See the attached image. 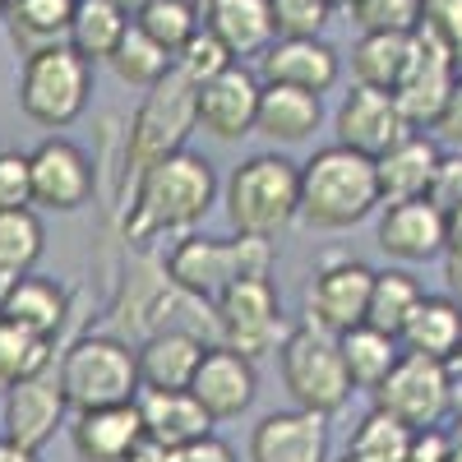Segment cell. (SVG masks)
<instances>
[{
	"label": "cell",
	"mask_w": 462,
	"mask_h": 462,
	"mask_svg": "<svg viewBox=\"0 0 462 462\" xmlns=\"http://www.w3.org/2000/svg\"><path fill=\"white\" fill-rule=\"evenodd\" d=\"M217 204V171L204 152L180 148L171 158L152 162L121 208V241L125 245H152L162 236H189L208 208Z\"/></svg>",
	"instance_id": "1"
},
{
	"label": "cell",
	"mask_w": 462,
	"mask_h": 462,
	"mask_svg": "<svg viewBox=\"0 0 462 462\" xmlns=\"http://www.w3.org/2000/svg\"><path fill=\"white\" fill-rule=\"evenodd\" d=\"M379 176L374 158L356 148H315L300 162V222L315 231H346L379 208Z\"/></svg>",
	"instance_id": "2"
},
{
	"label": "cell",
	"mask_w": 462,
	"mask_h": 462,
	"mask_svg": "<svg viewBox=\"0 0 462 462\" xmlns=\"http://www.w3.org/2000/svg\"><path fill=\"white\" fill-rule=\"evenodd\" d=\"M222 204L236 236L278 241L300 217V162L282 158V152H250L226 176Z\"/></svg>",
	"instance_id": "3"
},
{
	"label": "cell",
	"mask_w": 462,
	"mask_h": 462,
	"mask_svg": "<svg viewBox=\"0 0 462 462\" xmlns=\"http://www.w3.org/2000/svg\"><path fill=\"white\" fill-rule=\"evenodd\" d=\"M195 102H199V88L185 79V74L171 65V74L162 84H152L139 102V111L130 116L125 125V167H121V208L130 199L134 180L152 167L171 158V152L185 148V139L199 130V116H195Z\"/></svg>",
	"instance_id": "4"
},
{
	"label": "cell",
	"mask_w": 462,
	"mask_h": 462,
	"mask_svg": "<svg viewBox=\"0 0 462 462\" xmlns=\"http://www.w3.org/2000/svg\"><path fill=\"white\" fill-rule=\"evenodd\" d=\"M278 374H282V389L291 393V407L315 416H337L356 393L337 333L319 328L315 319H300L287 328L278 346Z\"/></svg>",
	"instance_id": "5"
},
{
	"label": "cell",
	"mask_w": 462,
	"mask_h": 462,
	"mask_svg": "<svg viewBox=\"0 0 462 462\" xmlns=\"http://www.w3.org/2000/svg\"><path fill=\"white\" fill-rule=\"evenodd\" d=\"M56 379L65 389L69 411H97V407H121L139 398V352L134 342L116 337V333H93V337H74L60 361Z\"/></svg>",
	"instance_id": "6"
},
{
	"label": "cell",
	"mask_w": 462,
	"mask_h": 462,
	"mask_svg": "<svg viewBox=\"0 0 462 462\" xmlns=\"http://www.w3.org/2000/svg\"><path fill=\"white\" fill-rule=\"evenodd\" d=\"M167 278L204 305H213L231 282H241L250 273H273V241H254V236H204L189 231L171 245Z\"/></svg>",
	"instance_id": "7"
},
{
	"label": "cell",
	"mask_w": 462,
	"mask_h": 462,
	"mask_svg": "<svg viewBox=\"0 0 462 462\" xmlns=\"http://www.w3.org/2000/svg\"><path fill=\"white\" fill-rule=\"evenodd\" d=\"M93 65L69 42L42 47L19 65V111L42 130H69L88 111Z\"/></svg>",
	"instance_id": "8"
},
{
	"label": "cell",
	"mask_w": 462,
	"mask_h": 462,
	"mask_svg": "<svg viewBox=\"0 0 462 462\" xmlns=\"http://www.w3.org/2000/svg\"><path fill=\"white\" fill-rule=\"evenodd\" d=\"M287 319H282V296L273 273H250L241 282H231L217 300H213V333L222 346L241 352L250 361L259 356H278V346L287 337Z\"/></svg>",
	"instance_id": "9"
},
{
	"label": "cell",
	"mask_w": 462,
	"mask_h": 462,
	"mask_svg": "<svg viewBox=\"0 0 462 462\" xmlns=\"http://www.w3.org/2000/svg\"><path fill=\"white\" fill-rule=\"evenodd\" d=\"M453 389H457L453 365L402 352L398 365L389 370V379H383L370 398H374L379 411L398 416L402 426L435 430V426H444V416H453Z\"/></svg>",
	"instance_id": "10"
},
{
	"label": "cell",
	"mask_w": 462,
	"mask_h": 462,
	"mask_svg": "<svg viewBox=\"0 0 462 462\" xmlns=\"http://www.w3.org/2000/svg\"><path fill=\"white\" fill-rule=\"evenodd\" d=\"M32 167V208L47 213H79L88 199H97V162L88 148H79L65 134L42 139L28 152Z\"/></svg>",
	"instance_id": "11"
},
{
	"label": "cell",
	"mask_w": 462,
	"mask_h": 462,
	"mask_svg": "<svg viewBox=\"0 0 462 462\" xmlns=\"http://www.w3.org/2000/svg\"><path fill=\"white\" fill-rule=\"evenodd\" d=\"M457 60L448 56V47L439 42V37L430 28H416L411 32V56H407V69H402V79L393 88V102L402 106L407 116V125L411 130H435L439 121V111L457 84Z\"/></svg>",
	"instance_id": "12"
},
{
	"label": "cell",
	"mask_w": 462,
	"mask_h": 462,
	"mask_svg": "<svg viewBox=\"0 0 462 462\" xmlns=\"http://www.w3.org/2000/svg\"><path fill=\"white\" fill-rule=\"evenodd\" d=\"M69 416L74 411L65 402V389H60L56 365H51L42 374L14 383L10 393H0V439H10L28 453H42Z\"/></svg>",
	"instance_id": "13"
},
{
	"label": "cell",
	"mask_w": 462,
	"mask_h": 462,
	"mask_svg": "<svg viewBox=\"0 0 462 462\" xmlns=\"http://www.w3.org/2000/svg\"><path fill=\"white\" fill-rule=\"evenodd\" d=\"M370 287H374V268L352 259V254H333L315 268L310 287H305V319H315L328 333H346L365 324L370 310Z\"/></svg>",
	"instance_id": "14"
},
{
	"label": "cell",
	"mask_w": 462,
	"mask_h": 462,
	"mask_svg": "<svg viewBox=\"0 0 462 462\" xmlns=\"http://www.w3.org/2000/svg\"><path fill=\"white\" fill-rule=\"evenodd\" d=\"M333 143L342 148H356L365 158H383L389 148H398L411 125L402 106L393 102V93L383 88H365V84H352V93H342L337 111H333Z\"/></svg>",
	"instance_id": "15"
},
{
	"label": "cell",
	"mask_w": 462,
	"mask_h": 462,
	"mask_svg": "<svg viewBox=\"0 0 462 462\" xmlns=\"http://www.w3.org/2000/svg\"><path fill=\"white\" fill-rule=\"evenodd\" d=\"M259 93H263V79L245 65H226L217 79H208L199 88V102H195V116H199V130L222 139V143H236L245 134H254V121H259Z\"/></svg>",
	"instance_id": "16"
},
{
	"label": "cell",
	"mask_w": 462,
	"mask_h": 462,
	"mask_svg": "<svg viewBox=\"0 0 462 462\" xmlns=\"http://www.w3.org/2000/svg\"><path fill=\"white\" fill-rule=\"evenodd\" d=\"M189 393H195V402L213 416V426H222V420H236L250 411L254 393H259V370L250 356L231 352V346L213 342L195 379H189Z\"/></svg>",
	"instance_id": "17"
},
{
	"label": "cell",
	"mask_w": 462,
	"mask_h": 462,
	"mask_svg": "<svg viewBox=\"0 0 462 462\" xmlns=\"http://www.w3.org/2000/svg\"><path fill=\"white\" fill-rule=\"evenodd\" d=\"M250 462H333L328 457V416L315 411H268L250 430Z\"/></svg>",
	"instance_id": "18"
},
{
	"label": "cell",
	"mask_w": 462,
	"mask_h": 462,
	"mask_svg": "<svg viewBox=\"0 0 462 462\" xmlns=\"http://www.w3.org/2000/svg\"><path fill=\"white\" fill-rule=\"evenodd\" d=\"M259 79L324 97L342 79V56L324 42V37H278V42L259 56Z\"/></svg>",
	"instance_id": "19"
},
{
	"label": "cell",
	"mask_w": 462,
	"mask_h": 462,
	"mask_svg": "<svg viewBox=\"0 0 462 462\" xmlns=\"http://www.w3.org/2000/svg\"><path fill=\"white\" fill-rule=\"evenodd\" d=\"M379 250L398 259L402 268L407 263H430L444 254L448 245V222L444 213L430 204V199H407V204H383V217H379V231H374Z\"/></svg>",
	"instance_id": "20"
},
{
	"label": "cell",
	"mask_w": 462,
	"mask_h": 462,
	"mask_svg": "<svg viewBox=\"0 0 462 462\" xmlns=\"http://www.w3.org/2000/svg\"><path fill=\"white\" fill-rule=\"evenodd\" d=\"M69 444L79 462H130L143 444V420L134 402L121 407H97V411H74L69 416Z\"/></svg>",
	"instance_id": "21"
},
{
	"label": "cell",
	"mask_w": 462,
	"mask_h": 462,
	"mask_svg": "<svg viewBox=\"0 0 462 462\" xmlns=\"http://www.w3.org/2000/svg\"><path fill=\"white\" fill-rule=\"evenodd\" d=\"M213 346V337L195 333V328H162L143 337L139 352V383L143 389H189L204 352Z\"/></svg>",
	"instance_id": "22"
},
{
	"label": "cell",
	"mask_w": 462,
	"mask_h": 462,
	"mask_svg": "<svg viewBox=\"0 0 462 462\" xmlns=\"http://www.w3.org/2000/svg\"><path fill=\"white\" fill-rule=\"evenodd\" d=\"M444 162V148L430 134H407L398 148H389L383 158H374V176H379V199L383 204H407V199H426L430 180Z\"/></svg>",
	"instance_id": "23"
},
{
	"label": "cell",
	"mask_w": 462,
	"mask_h": 462,
	"mask_svg": "<svg viewBox=\"0 0 462 462\" xmlns=\"http://www.w3.org/2000/svg\"><path fill=\"white\" fill-rule=\"evenodd\" d=\"M134 407L143 420V435L167 448H185V444L213 435V416L195 402L189 389H139Z\"/></svg>",
	"instance_id": "24"
},
{
	"label": "cell",
	"mask_w": 462,
	"mask_h": 462,
	"mask_svg": "<svg viewBox=\"0 0 462 462\" xmlns=\"http://www.w3.org/2000/svg\"><path fill=\"white\" fill-rule=\"evenodd\" d=\"M204 28L217 32V42L236 60L263 56L278 42L273 0H204Z\"/></svg>",
	"instance_id": "25"
},
{
	"label": "cell",
	"mask_w": 462,
	"mask_h": 462,
	"mask_svg": "<svg viewBox=\"0 0 462 462\" xmlns=\"http://www.w3.org/2000/svg\"><path fill=\"white\" fill-rule=\"evenodd\" d=\"M0 319L19 324L32 337L56 342L65 333V319H69V291L42 273H28L0 291Z\"/></svg>",
	"instance_id": "26"
},
{
	"label": "cell",
	"mask_w": 462,
	"mask_h": 462,
	"mask_svg": "<svg viewBox=\"0 0 462 462\" xmlns=\"http://www.w3.org/2000/svg\"><path fill=\"white\" fill-rule=\"evenodd\" d=\"M398 346L411 356H430L453 365L457 346H462V305L444 291V296H426L416 305V315L407 319V328L398 333Z\"/></svg>",
	"instance_id": "27"
},
{
	"label": "cell",
	"mask_w": 462,
	"mask_h": 462,
	"mask_svg": "<svg viewBox=\"0 0 462 462\" xmlns=\"http://www.w3.org/2000/svg\"><path fill=\"white\" fill-rule=\"evenodd\" d=\"M319 121H324V97L282 88V84H263L254 134H263L268 143H305L319 130Z\"/></svg>",
	"instance_id": "28"
},
{
	"label": "cell",
	"mask_w": 462,
	"mask_h": 462,
	"mask_svg": "<svg viewBox=\"0 0 462 462\" xmlns=\"http://www.w3.org/2000/svg\"><path fill=\"white\" fill-rule=\"evenodd\" d=\"M74 5L79 0H10L5 5V28L19 56H32L42 47H60L74 23Z\"/></svg>",
	"instance_id": "29"
},
{
	"label": "cell",
	"mask_w": 462,
	"mask_h": 462,
	"mask_svg": "<svg viewBox=\"0 0 462 462\" xmlns=\"http://www.w3.org/2000/svg\"><path fill=\"white\" fill-rule=\"evenodd\" d=\"M130 23H134V14L121 5V0H79L65 42L79 51L88 65H102V60H111L116 47H121V37L130 32Z\"/></svg>",
	"instance_id": "30"
},
{
	"label": "cell",
	"mask_w": 462,
	"mask_h": 462,
	"mask_svg": "<svg viewBox=\"0 0 462 462\" xmlns=\"http://www.w3.org/2000/svg\"><path fill=\"white\" fill-rule=\"evenodd\" d=\"M342 361H346V374H352V389L356 393H374L383 379H389V370L398 365L402 356V346L393 333H379L370 324H356V328H346L342 337Z\"/></svg>",
	"instance_id": "31"
},
{
	"label": "cell",
	"mask_w": 462,
	"mask_h": 462,
	"mask_svg": "<svg viewBox=\"0 0 462 462\" xmlns=\"http://www.w3.org/2000/svg\"><path fill=\"white\" fill-rule=\"evenodd\" d=\"M42 254H47V226L37 217V208L0 213V291L28 273H37Z\"/></svg>",
	"instance_id": "32"
},
{
	"label": "cell",
	"mask_w": 462,
	"mask_h": 462,
	"mask_svg": "<svg viewBox=\"0 0 462 462\" xmlns=\"http://www.w3.org/2000/svg\"><path fill=\"white\" fill-rule=\"evenodd\" d=\"M426 300V287L416 282V273L407 268H374V287H370V310H365V324L379 328V333H402L407 319L416 315V305Z\"/></svg>",
	"instance_id": "33"
},
{
	"label": "cell",
	"mask_w": 462,
	"mask_h": 462,
	"mask_svg": "<svg viewBox=\"0 0 462 462\" xmlns=\"http://www.w3.org/2000/svg\"><path fill=\"white\" fill-rule=\"evenodd\" d=\"M411 56V32H361V42L352 47V74L365 88L393 93L402 69Z\"/></svg>",
	"instance_id": "34"
},
{
	"label": "cell",
	"mask_w": 462,
	"mask_h": 462,
	"mask_svg": "<svg viewBox=\"0 0 462 462\" xmlns=\"http://www.w3.org/2000/svg\"><path fill=\"white\" fill-rule=\"evenodd\" d=\"M111 69H116V79L121 84H130V88H152V84H162L167 74H171V51L167 47H158L152 37L139 28V23H130V32L121 37V47L111 51V60H106Z\"/></svg>",
	"instance_id": "35"
},
{
	"label": "cell",
	"mask_w": 462,
	"mask_h": 462,
	"mask_svg": "<svg viewBox=\"0 0 462 462\" xmlns=\"http://www.w3.org/2000/svg\"><path fill=\"white\" fill-rule=\"evenodd\" d=\"M51 365H56V342L32 337V333H23L19 324L0 319V393H10L14 383L42 374V370H51Z\"/></svg>",
	"instance_id": "36"
},
{
	"label": "cell",
	"mask_w": 462,
	"mask_h": 462,
	"mask_svg": "<svg viewBox=\"0 0 462 462\" xmlns=\"http://www.w3.org/2000/svg\"><path fill=\"white\" fill-rule=\"evenodd\" d=\"M411 439H416L411 426H402V420L389 416V411L370 407V411L356 420L352 439H346V453H356L361 462H407Z\"/></svg>",
	"instance_id": "37"
},
{
	"label": "cell",
	"mask_w": 462,
	"mask_h": 462,
	"mask_svg": "<svg viewBox=\"0 0 462 462\" xmlns=\"http://www.w3.org/2000/svg\"><path fill=\"white\" fill-rule=\"evenodd\" d=\"M199 19H204L199 0H143V5L134 10V23H139L158 47H167L171 60H176V51L189 42V37L204 28Z\"/></svg>",
	"instance_id": "38"
},
{
	"label": "cell",
	"mask_w": 462,
	"mask_h": 462,
	"mask_svg": "<svg viewBox=\"0 0 462 462\" xmlns=\"http://www.w3.org/2000/svg\"><path fill=\"white\" fill-rule=\"evenodd\" d=\"M226 65H236V56H231V51L217 42V32H208V28H199V32L176 51V69H180L195 88H204L208 79H217Z\"/></svg>",
	"instance_id": "39"
},
{
	"label": "cell",
	"mask_w": 462,
	"mask_h": 462,
	"mask_svg": "<svg viewBox=\"0 0 462 462\" xmlns=\"http://www.w3.org/2000/svg\"><path fill=\"white\" fill-rule=\"evenodd\" d=\"M352 19L361 23V32H416L420 0H361Z\"/></svg>",
	"instance_id": "40"
},
{
	"label": "cell",
	"mask_w": 462,
	"mask_h": 462,
	"mask_svg": "<svg viewBox=\"0 0 462 462\" xmlns=\"http://www.w3.org/2000/svg\"><path fill=\"white\" fill-rule=\"evenodd\" d=\"M333 10L324 0H273V28L278 37H319Z\"/></svg>",
	"instance_id": "41"
},
{
	"label": "cell",
	"mask_w": 462,
	"mask_h": 462,
	"mask_svg": "<svg viewBox=\"0 0 462 462\" xmlns=\"http://www.w3.org/2000/svg\"><path fill=\"white\" fill-rule=\"evenodd\" d=\"M19 208H32V167H28V152L0 148V213H19Z\"/></svg>",
	"instance_id": "42"
},
{
	"label": "cell",
	"mask_w": 462,
	"mask_h": 462,
	"mask_svg": "<svg viewBox=\"0 0 462 462\" xmlns=\"http://www.w3.org/2000/svg\"><path fill=\"white\" fill-rule=\"evenodd\" d=\"M439 213H453L457 204H462V152H444V162H439V171H435V180H430V195H426Z\"/></svg>",
	"instance_id": "43"
},
{
	"label": "cell",
	"mask_w": 462,
	"mask_h": 462,
	"mask_svg": "<svg viewBox=\"0 0 462 462\" xmlns=\"http://www.w3.org/2000/svg\"><path fill=\"white\" fill-rule=\"evenodd\" d=\"M176 462H241V457H236V448H231L226 439L204 435V439H195V444L176 448Z\"/></svg>",
	"instance_id": "44"
},
{
	"label": "cell",
	"mask_w": 462,
	"mask_h": 462,
	"mask_svg": "<svg viewBox=\"0 0 462 462\" xmlns=\"http://www.w3.org/2000/svg\"><path fill=\"white\" fill-rule=\"evenodd\" d=\"M435 130H439L444 143H453V148L462 152V74H457V84H453V93H448V102H444V111H439Z\"/></svg>",
	"instance_id": "45"
},
{
	"label": "cell",
	"mask_w": 462,
	"mask_h": 462,
	"mask_svg": "<svg viewBox=\"0 0 462 462\" xmlns=\"http://www.w3.org/2000/svg\"><path fill=\"white\" fill-rule=\"evenodd\" d=\"M444 453H448V430H444V426H435V430H416L407 462H444Z\"/></svg>",
	"instance_id": "46"
},
{
	"label": "cell",
	"mask_w": 462,
	"mask_h": 462,
	"mask_svg": "<svg viewBox=\"0 0 462 462\" xmlns=\"http://www.w3.org/2000/svg\"><path fill=\"white\" fill-rule=\"evenodd\" d=\"M130 462H176V448H167V444H158V439H148V435H143V444L134 448Z\"/></svg>",
	"instance_id": "47"
},
{
	"label": "cell",
	"mask_w": 462,
	"mask_h": 462,
	"mask_svg": "<svg viewBox=\"0 0 462 462\" xmlns=\"http://www.w3.org/2000/svg\"><path fill=\"white\" fill-rule=\"evenodd\" d=\"M444 287L462 305V254H444Z\"/></svg>",
	"instance_id": "48"
},
{
	"label": "cell",
	"mask_w": 462,
	"mask_h": 462,
	"mask_svg": "<svg viewBox=\"0 0 462 462\" xmlns=\"http://www.w3.org/2000/svg\"><path fill=\"white\" fill-rule=\"evenodd\" d=\"M444 222H448V245H444V254H462V204H457L453 213H444Z\"/></svg>",
	"instance_id": "49"
},
{
	"label": "cell",
	"mask_w": 462,
	"mask_h": 462,
	"mask_svg": "<svg viewBox=\"0 0 462 462\" xmlns=\"http://www.w3.org/2000/svg\"><path fill=\"white\" fill-rule=\"evenodd\" d=\"M0 462H42V453H28V448H19L10 439H0Z\"/></svg>",
	"instance_id": "50"
},
{
	"label": "cell",
	"mask_w": 462,
	"mask_h": 462,
	"mask_svg": "<svg viewBox=\"0 0 462 462\" xmlns=\"http://www.w3.org/2000/svg\"><path fill=\"white\" fill-rule=\"evenodd\" d=\"M444 462H462V426L448 430V453H444Z\"/></svg>",
	"instance_id": "51"
},
{
	"label": "cell",
	"mask_w": 462,
	"mask_h": 462,
	"mask_svg": "<svg viewBox=\"0 0 462 462\" xmlns=\"http://www.w3.org/2000/svg\"><path fill=\"white\" fill-rule=\"evenodd\" d=\"M453 420L462 426V379H457V389H453Z\"/></svg>",
	"instance_id": "52"
},
{
	"label": "cell",
	"mask_w": 462,
	"mask_h": 462,
	"mask_svg": "<svg viewBox=\"0 0 462 462\" xmlns=\"http://www.w3.org/2000/svg\"><path fill=\"white\" fill-rule=\"evenodd\" d=\"M324 5H328V10H356L361 0H324Z\"/></svg>",
	"instance_id": "53"
},
{
	"label": "cell",
	"mask_w": 462,
	"mask_h": 462,
	"mask_svg": "<svg viewBox=\"0 0 462 462\" xmlns=\"http://www.w3.org/2000/svg\"><path fill=\"white\" fill-rule=\"evenodd\" d=\"M453 374L462 379V346H457V356H453Z\"/></svg>",
	"instance_id": "54"
},
{
	"label": "cell",
	"mask_w": 462,
	"mask_h": 462,
	"mask_svg": "<svg viewBox=\"0 0 462 462\" xmlns=\"http://www.w3.org/2000/svg\"><path fill=\"white\" fill-rule=\"evenodd\" d=\"M333 462H361L356 453H342V457H333Z\"/></svg>",
	"instance_id": "55"
},
{
	"label": "cell",
	"mask_w": 462,
	"mask_h": 462,
	"mask_svg": "<svg viewBox=\"0 0 462 462\" xmlns=\"http://www.w3.org/2000/svg\"><path fill=\"white\" fill-rule=\"evenodd\" d=\"M5 5H10V0H0V23H5Z\"/></svg>",
	"instance_id": "56"
},
{
	"label": "cell",
	"mask_w": 462,
	"mask_h": 462,
	"mask_svg": "<svg viewBox=\"0 0 462 462\" xmlns=\"http://www.w3.org/2000/svg\"><path fill=\"white\" fill-rule=\"evenodd\" d=\"M199 5H204V0H199Z\"/></svg>",
	"instance_id": "57"
}]
</instances>
